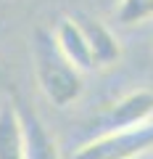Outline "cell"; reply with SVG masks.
<instances>
[{
  "mask_svg": "<svg viewBox=\"0 0 153 159\" xmlns=\"http://www.w3.org/2000/svg\"><path fill=\"white\" fill-rule=\"evenodd\" d=\"M32 69L40 93L58 109L71 106L85 93V74L63 58L53 32L45 27H37L32 34Z\"/></svg>",
  "mask_w": 153,
  "mask_h": 159,
  "instance_id": "cell-1",
  "label": "cell"
},
{
  "mask_svg": "<svg viewBox=\"0 0 153 159\" xmlns=\"http://www.w3.org/2000/svg\"><path fill=\"white\" fill-rule=\"evenodd\" d=\"M148 151H153V122L127 130H106L63 159H137Z\"/></svg>",
  "mask_w": 153,
  "mask_h": 159,
  "instance_id": "cell-2",
  "label": "cell"
},
{
  "mask_svg": "<svg viewBox=\"0 0 153 159\" xmlns=\"http://www.w3.org/2000/svg\"><path fill=\"white\" fill-rule=\"evenodd\" d=\"M13 106L21 119V133H24V159H63L58 151L56 138L48 133L45 122L40 119V114L34 111L21 96L13 98Z\"/></svg>",
  "mask_w": 153,
  "mask_h": 159,
  "instance_id": "cell-3",
  "label": "cell"
},
{
  "mask_svg": "<svg viewBox=\"0 0 153 159\" xmlns=\"http://www.w3.org/2000/svg\"><path fill=\"white\" fill-rule=\"evenodd\" d=\"M153 122V90H132L124 98L108 106L100 117V125L106 130H127Z\"/></svg>",
  "mask_w": 153,
  "mask_h": 159,
  "instance_id": "cell-4",
  "label": "cell"
},
{
  "mask_svg": "<svg viewBox=\"0 0 153 159\" xmlns=\"http://www.w3.org/2000/svg\"><path fill=\"white\" fill-rule=\"evenodd\" d=\"M50 32H53V40H56L58 51L63 53V58H66L69 64H74L82 74L95 69V66H92V56H90L87 37H85V32H82L77 16H63V19H58V24L50 29Z\"/></svg>",
  "mask_w": 153,
  "mask_h": 159,
  "instance_id": "cell-5",
  "label": "cell"
},
{
  "mask_svg": "<svg viewBox=\"0 0 153 159\" xmlns=\"http://www.w3.org/2000/svg\"><path fill=\"white\" fill-rule=\"evenodd\" d=\"M77 21H79L82 32L87 37V45H90V56H92V66L95 69H108L113 64H119L121 58V43L116 40V34L106 27L103 21L90 16H82L77 13Z\"/></svg>",
  "mask_w": 153,
  "mask_h": 159,
  "instance_id": "cell-6",
  "label": "cell"
},
{
  "mask_svg": "<svg viewBox=\"0 0 153 159\" xmlns=\"http://www.w3.org/2000/svg\"><path fill=\"white\" fill-rule=\"evenodd\" d=\"M0 159H24V133L13 101L0 103Z\"/></svg>",
  "mask_w": 153,
  "mask_h": 159,
  "instance_id": "cell-7",
  "label": "cell"
},
{
  "mask_svg": "<svg viewBox=\"0 0 153 159\" xmlns=\"http://www.w3.org/2000/svg\"><path fill=\"white\" fill-rule=\"evenodd\" d=\"M153 19V0H119L116 3V21L121 27H137Z\"/></svg>",
  "mask_w": 153,
  "mask_h": 159,
  "instance_id": "cell-8",
  "label": "cell"
}]
</instances>
